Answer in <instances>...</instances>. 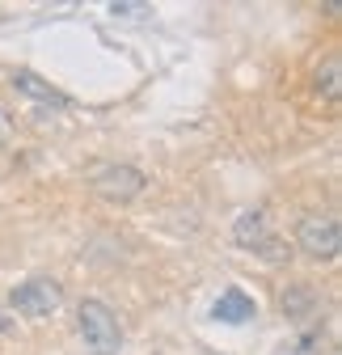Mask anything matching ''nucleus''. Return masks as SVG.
<instances>
[{"label":"nucleus","mask_w":342,"mask_h":355,"mask_svg":"<svg viewBox=\"0 0 342 355\" xmlns=\"http://www.w3.org/2000/svg\"><path fill=\"white\" fill-rule=\"evenodd\" d=\"M76 326H80V338L93 355H118L123 351V326L114 318V309L102 304V300H84L80 313H76Z\"/></svg>","instance_id":"f257e3e1"},{"label":"nucleus","mask_w":342,"mask_h":355,"mask_svg":"<svg viewBox=\"0 0 342 355\" xmlns=\"http://www.w3.org/2000/svg\"><path fill=\"white\" fill-rule=\"evenodd\" d=\"M64 304V288L47 275H34V279H21L13 292H9V309L21 318H51L55 309Z\"/></svg>","instance_id":"f03ea898"},{"label":"nucleus","mask_w":342,"mask_h":355,"mask_svg":"<svg viewBox=\"0 0 342 355\" xmlns=\"http://www.w3.org/2000/svg\"><path fill=\"white\" fill-rule=\"evenodd\" d=\"M296 241H300V250L317 262H334L338 250H342V229L334 216H305L300 225H296Z\"/></svg>","instance_id":"7ed1b4c3"},{"label":"nucleus","mask_w":342,"mask_h":355,"mask_svg":"<svg viewBox=\"0 0 342 355\" xmlns=\"http://www.w3.org/2000/svg\"><path fill=\"white\" fill-rule=\"evenodd\" d=\"M144 187H148V178L136 165H102L93 173V191L110 203H132L144 195Z\"/></svg>","instance_id":"20e7f679"},{"label":"nucleus","mask_w":342,"mask_h":355,"mask_svg":"<svg viewBox=\"0 0 342 355\" xmlns=\"http://www.w3.org/2000/svg\"><path fill=\"white\" fill-rule=\"evenodd\" d=\"M233 241L241 245V250H253V254H279V245H275V229H271V216L262 211V207H245L241 216H237V225H233Z\"/></svg>","instance_id":"39448f33"},{"label":"nucleus","mask_w":342,"mask_h":355,"mask_svg":"<svg viewBox=\"0 0 342 355\" xmlns=\"http://www.w3.org/2000/svg\"><path fill=\"white\" fill-rule=\"evenodd\" d=\"M211 313H216V322H224V326H245V322H253L258 304H253L241 288H224L220 300L211 304Z\"/></svg>","instance_id":"423d86ee"},{"label":"nucleus","mask_w":342,"mask_h":355,"mask_svg":"<svg viewBox=\"0 0 342 355\" xmlns=\"http://www.w3.org/2000/svg\"><path fill=\"white\" fill-rule=\"evenodd\" d=\"M13 89H21L26 98H34V102H42V106H68V98L60 94V89H55L51 80L34 76V72H17V76H13Z\"/></svg>","instance_id":"0eeeda50"},{"label":"nucleus","mask_w":342,"mask_h":355,"mask_svg":"<svg viewBox=\"0 0 342 355\" xmlns=\"http://www.w3.org/2000/svg\"><path fill=\"white\" fill-rule=\"evenodd\" d=\"M313 304H317V296H313V288H309V284L283 288V313H291V318H305Z\"/></svg>","instance_id":"6e6552de"},{"label":"nucleus","mask_w":342,"mask_h":355,"mask_svg":"<svg viewBox=\"0 0 342 355\" xmlns=\"http://www.w3.org/2000/svg\"><path fill=\"white\" fill-rule=\"evenodd\" d=\"M317 89L325 98H338L342 94V60L338 55H330L325 64H321V72H317Z\"/></svg>","instance_id":"1a4fd4ad"},{"label":"nucleus","mask_w":342,"mask_h":355,"mask_svg":"<svg viewBox=\"0 0 342 355\" xmlns=\"http://www.w3.org/2000/svg\"><path fill=\"white\" fill-rule=\"evenodd\" d=\"M110 13H114V17H148L152 9H148V5H110Z\"/></svg>","instance_id":"9d476101"},{"label":"nucleus","mask_w":342,"mask_h":355,"mask_svg":"<svg viewBox=\"0 0 342 355\" xmlns=\"http://www.w3.org/2000/svg\"><path fill=\"white\" fill-rule=\"evenodd\" d=\"M9 131H13V114H9L5 102H0V140H9Z\"/></svg>","instance_id":"9b49d317"}]
</instances>
